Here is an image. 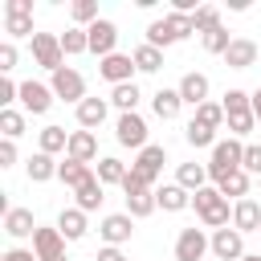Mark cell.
I'll use <instances>...</instances> for the list:
<instances>
[{
  "mask_svg": "<svg viewBox=\"0 0 261 261\" xmlns=\"http://www.w3.org/2000/svg\"><path fill=\"white\" fill-rule=\"evenodd\" d=\"M151 110H155V118H163V122H171V118H179V110H184V98H179V90H155L151 94Z\"/></svg>",
  "mask_w": 261,
  "mask_h": 261,
  "instance_id": "cell-19",
  "label": "cell"
},
{
  "mask_svg": "<svg viewBox=\"0 0 261 261\" xmlns=\"http://www.w3.org/2000/svg\"><path fill=\"white\" fill-rule=\"evenodd\" d=\"M253 118H257V122H261V86H257V90H253Z\"/></svg>",
  "mask_w": 261,
  "mask_h": 261,
  "instance_id": "cell-50",
  "label": "cell"
},
{
  "mask_svg": "<svg viewBox=\"0 0 261 261\" xmlns=\"http://www.w3.org/2000/svg\"><path fill=\"white\" fill-rule=\"evenodd\" d=\"M106 114H110V102H106V98H86V102L77 106V126H82V130H98V126L106 122Z\"/></svg>",
  "mask_w": 261,
  "mask_h": 261,
  "instance_id": "cell-20",
  "label": "cell"
},
{
  "mask_svg": "<svg viewBox=\"0 0 261 261\" xmlns=\"http://www.w3.org/2000/svg\"><path fill=\"white\" fill-rule=\"evenodd\" d=\"M212 257H220V261H241V257H245V232H237V228H216V232H212Z\"/></svg>",
  "mask_w": 261,
  "mask_h": 261,
  "instance_id": "cell-13",
  "label": "cell"
},
{
  "mask_svg": "<svg viewBox=\"0 0 261 261\" xmlns=\"http://www.w3.org/2000/svg\"><path fill=\"white\" fill-rule=\"evenodd\" d=\"M224 65H228V69H249V65H257V41L232 37V45L224 49Z\"/></svg>",
  "mask_w": 261,
  "mask_h": 261,
  "instance_id": "cell-16",
  "label": "cell"
},
{
  "mask_svg": "<svg viewBox=\"0 0 261 261\" xmlns=\"http://www.w3.org/2000/svg\"><path fill=\"white\" fill-rule=\"evenodd\" d=\"M0 261H37V253H33V249H8Z\"/></svg>",
  "mask_w": 261,
  "mask_h": 261,
  "instance_id": "cell-48",
  "label": "cell"
},
{
  "mask_svg": "<svg viewBox=\"0 0 261 261\" xmlns=\"http://www.w3.org/2000/svg\"><path fill=\"white\" fill-rule=\"evenodd\" d=\"M232 228L237 232H257L261 228V204L253 196H245V200L232 204Z\"/></svg>",
  "mask_w": 261,
  "mask_h": 261,
  "instance_id": "cell-17",
  "label": "cell"
},
{
  "mask_svg": "<svg viewBox=\"0 0 261 261\" xmlns=\"http://www.w3.org/2000/svg\"><path fill=\"white\" fill-rule=\"evenodd\" d=\"M139 98H143V94H139V86H135V82H126V86H114V90H110V102L118 106V114H135Z\"/></svg>",
  "mask_w": 261,
  "mask_h": 261,
  "instance_id": "cell-33",
  "label": "cell"
},
{
  "mask_svg": "<svg viewBox=\"0 0 261 261\" xmlns=\"http://www.w3.org/2000/svg\"><path fill=\"white\" fill-rule=\"evenodd\" d=\"M69 16H73L77 29H90L94 20H102V16H98V0H73V4H69Z\"/></svg>",
  "mask_w": 261,
  "mask_h": 261,
  "instance_id": "cell-35",
  "label": "cell"
},
{
  "mask_svg": "<svg viewBox=\"0 0 261 261\" xmlns=\"http://www.w3.org/2000/svg\"><path fill=\"white\" fill-rule=\"evenodd\" d=\"M102 200H106V188L98 184V175H94V179H86V184L73 192V208H82L86 216H90V212H98V208H102Z\"/></svg>",
  "mask_w": 261,
  "mask_h": 261,
  "instance_id": "cell-24",
  "label": "cell"
},
{
  "mask_svg": "<svg viewBox=\"0 0 261 261\" xmlns=\"http://www.w3.org/2000/svg\"><path fill=\"white\" fill-rule=\"evenodd\" d=\"M57 167H61V163H53V155H45V151H37V155L24 159L29 184H49V179H57Z\"/></svg>",
  "mask_w": 261,
  "mask_h": 261,
  "instance_id": "cell-22",
  "label": "cell"
},
{
  "mask_svg": "<svg viewBox=\"0 0 261 261\" xmlns=\"http://www.w3.org/2000/svg\"><path fill=\"white\" fill-rule=\"evenodd\" d=\"M69 147V130L65 126H45L41 135H37V151H45V155H57V151H65Z\"/></svg>",
  "mask_w": 261,
  "mask_h": 261,
  "instance_id": "cell-30",
  "label": "cell"
},
{
  "mask_svg": "<svg viewBox=\"0 0 261 261\" xmlns=\"http://www.w3.org/2000/svg\"><path fill=\"white\" fill-rule=\"evenodd\" d=\"M249 179H253L249 171H232V175H228L224 184H216V188H220L224 200H228V196H232V200H245V196H249Z\"/></svg>",
  "mask_w": 261,
  "mask_h": 261,
  "instance_id": "cell-38",
  "label": "cell"
},
{
  "mask_svg": "<svg viewBox=\"0 0 261 261\" xmlns=\"http://www.w3.org/2000/svg\"><path fill=\"white\" fill-rule=\"evenodd\" d=\"M65 159H73V163H94V159H98V139H94V130H69Z\"/></svg>",
  "mask_w": 261,
  "mask_h": 261,
  "instance_id": "cell-15",
  "label": "cell"
},
{
  "mask_svg": "<svg viewBox=\"0 0 261 261\" xmlns=\"http://www.w3.org/2000/svg\"><path fill=\"white\" fill-rule=\"evenodd\" d=\"M122 196H126V216H135V220H143V216H151L159 208L155 188H122Z\"/></svg>",
  "mask_w": 261,
  "mask_h": 261,
  "instance_id": "cell-18",
  "label": "cell"
},
{
  "mask_svg": "<svg viewBox=\"0 0 261 261\" xmlns=\"http://www.w3.org/2000/svg\"><path fill=\"white\" fill-rule=\"evenodd\" d=\"M98 237H102L110 249H122V245L135 237V216H126V212H110V216H102Z\"/></svg>",
  "mask_w": 261,
  "mask_h": 261,
  "instance_id": "cell-7",
  "label": "cell"
},
{
  "mask_svg": "<svg viewBox=\"0 0 261 261\" xmlns=\"http://www.w3.org/2000/svg\"><path fill=\"white\" fill-rule=\"evenodd\" d=\"M16 57H20V53H16V45H12V41H4V45H0V77H8V73L16 69Z\"/></svg>",
  "mask_w": 261,
  "mask_h": 261,
  "instance_id": "cell-45",
  "label": "cell"
},
{
  "mask_svg": "<svg viewBox=\"0 0 261 261\" xmlns=\"http://www.w3.org/2000/svg\"><path fill=\"white\" fill-rule=\"evenodd\" d=\"M126 171H130V167H126L122 159H114V155H102V159H98V171H94V175H98V184H102V188H110V184H118V188H122Z\"/></svg>",
  "mask_w": 261,
  "mask_h": 261,
  "instance_id": "cell-27",
  "label": "cell"
},
{
  "mask_svg": "<svg viewBox=\"0 0 261 261\" xmlns=\"http://www.w3.org/2000/svg\"><path fill=\"white\" fill-rule=\"evenodd\" d=\"M241 163H245V143L241 139H220L216 147H212V155H208V179L212 184H224L232 171H241Z\"/></svg>",
  "mask_w": 261,
  "mask_h": 261,
  "instance_id": "cell-2",
  "label": "cell"
},
{
  "mask_svg": "<svg viewBox=\"0 0 261 261\" xmlns=\"http://www.w3.org/2000/svg\"><path fill=\"white\" fill-rule=\"evenodd\" d=\"M98 73L110 82V86H126V82H135V57L130 53H110V57H102L98 61Z\"/></svg>",
  "mask_w": 261,
  "mask_h": 261,
  "instance_id": "cell-10",
  "label": "cell"
},
{
  "mask_svg": "<svg viewBox=\"0 0 261 261\" xmlns=\"http://www.w3.org/2000/svg\"><path fill=\"white\" fill-rule=\"evenodd\" d=\"M130 57H135V69H139V73H159V69H163V49H155V45H147V41H143Z\"/></svg>",
  "mask_w": 261,
  "mask_h": 261,
  "instance_id": "cell-29",
  "label": "cell"
},
{
  "mask_svg": "<svg viewBox=\"0 0 261 261\" xmlns=\"http://www.w3.org/2000/svg\"><path fill=\"white\" fill-rule=\"evenodd\" d=\"M57 179H61L65 188H73V192H77L86 179H94V167H90V163H73V159H65V163L57 167Z\"/></svg>",
  "mask_w": 261,
  "mask_h": 261,
  "instance_id": "cell-28",
  "label": "cell"
},
{
  "mask_svg": "<svg viewBox=\"0 0 261 261\" xmlns=\"http://www.w3.org/2000/svg\"><path fill=\"white\" fill-rule=\"evenodd\" d=\"M33 61L49 73H57L65 65V49H61V37L57 33H37L33 37Z\"/></svg>",
  "mask_w": 261,
  "mask_h": 261,
  "instance_id": "cell-5",
  "label": "cell"
},
{
  "mask_svg": "<svg viewBox=\"0 0 261 261\" xmlns=\"http://www.w3.org/2000/svg\"><path fill=\"white\" fill-rule=\"evenodd\" d=\"M4 33H8V41H20V37H37L33 33V16H24V12H4Z\"/></svg>",
  "mask_w": 261,
  "mask_h": 261,
  "instance_id": "cell-31",
  "label": "cell"
},
{
  "mask_svg": "<svg viewBox=\"0 0 261 261\" xmlns=\"http://www.w3.org/2000/svg\"><path fill=\"white\" fill-rule=\"evenodd\" d=\"M94 261H130V257H126L122 249H110V245H106V249H98V257H94Z\"/></svg>",
  "mask_w": 261,
  "mask_h": 261,
  "instance_id": "cell-49",
  "label": "cell"
},
{
  "mask_svg": "<svg viewBox=\"0 0 261 261\" xmlns=\"http://www.w3.org/2000/svg\"><path fill=\"white\" fill-rule=\"evenodd\" d=\"M184 139H188V147H216L220 139H216V130H208V126H200L196 118L184 126Z\"/></svg>",
  "mask_w": 261,
  "mask_h": 261,
  "instance_id": "cell-40",
  "label": "cell"
},
{
  "mask_svg": "<svg viewBox=\"0 0 261 261\" xmlns=\"http://www.w3.org/2000/svg\"><path fill=\"white\" fill-rule=\"evenodd\" d=\"M114 139L122 143V147H135V151H143L147 147V118L135 110V114H118V122H114Z\"/></svg>",
  "mask_w": 261,
  "mask_h": 261,
  "instance_id": "cell-9",
  "label": "cell"
},
{
  "mask_svg": "<svg viewBox=\"0 0 261 261\" xmlns=\"http://www.w3.org/2000/svg\"><path fill=\"white\" fill-rule=\"evenodd\" d=\"M257 192H261V179H257Z\"/></svg>",
  "mask_w": 261,
  "mask_h": 261,
  "instance_id": "cell-53",
  "label": "cell"
},
{
  "mask_svg": "<svg viewBox=\"0 0 261 261\" xmlns=\"http://www.w3.org/2000/svg\"><path fill=\"white\" fill-rule=\"evenodd\" d=\"M241 261H261V253H245V257H241Z\"/></svg>",
  "mask_w": 261,
  "mask_h": 261,
  "instance_id": "cell-51",
  "label": "cell"
},
{
  "mask_svg": "<svg viewBox=\"0 0 261 261\" xmlns=\"http://www.w3.org/2000/svg\"><path fill=\"white\" fill-rule=\"evenodd\" d=\"M61 49H65V57H77V53H90V33L86 29H65L61 33Z\"/></svg>",
  "mask_w": 261,
  "mask_h": 261,
  "instance_id": "cell-34",
  "label": "cell"
},
{
  "mask_svg": "<svg viewBox=\"0 0 261 261\" xmlns=\"http://www.w3.org/2000/svg\"><path fill=\"white\" fill-rule=\"evenodd\" d=\"M192 208H196V216H200V224L204 228H228V220H232V212H228V200L220 196V188L216 184H208V188H200L196 196H192Z\"/></svg>",
  "mask_w": 261,
  "mask_h": 261,
  "instance_id": "cell-1",
  "label": "cell"
},
{
  "mask_svg": "<svg viewBox=\"0 0 261 261\" xmlns=\"http://www.w3.org/2000/svg\"><path fill=\"white\" fill-rule=\"evenodd\" d=\"M33 253H37V261H57V257H65V237H61V228H57V224H37V232H33Z\"/></svg>",
  "mask_w": 261,
  "mask_h": 261,
  "instance_id": "cell-8",
  "label": "cell"
},
{
  "mask_svg": "<svg viewBox=\"0 0 261 261\" xmlns=\"http://www.w3.org/2000/svg\"><path fill=\"white\" fill-rule=\"evenodd\" d=\"M212 253V237L204 228H179L175 237V261H204Z\"/></svg>",
  "mask_w": 261,
  "mask_h": 261,
  "instance_id": "cell-6",
  "label": "cell"
},
{
  "mask_svg": "<svg viewBox=\"0 0 261 261\" xmlns=\"http://www.w3.org/2000/svg\"><path fill=\"white\" fill-rule=\"evenodd\" d=\"M4 12H24V16H33V0H4Z\"/></svg>",
  "mask_w": 261,
  "mask_h": 261,
  "instance_id": "cell-47",
  "label": "cell"
},
{
  "mask_svg": "<svg viewBox=\"0 0 261 261\" xmlns=\"http://www.w3.org/2000/svg\"><path fill=\"white\" fill-rule=\"evenodd\" d=\"M57 228H61V237H65V241H82L90 224H86V212H82V208H61Z\"/></svg>",
  "mask_w": 261,
  "mask_h": 261,
  "instance_id": "cell-26",
  "label": "cell"
},
{
  "mask_svg": "<svg viewBox=\"0 0 261 261\" xmlns=\"http://www.w3.org/2000/svg\"><path fill=\"white\" fill-rule=\"evenodd\" d=\"M179 98H184V106H204L208 102V90H212V82H208V73H200V69H192V73H184L179 77Z\"/></svg>",
  "mask_w": 261,
  "mask_h": 261,
  "instance_id": "cell-14",
  "label": "cell"
},
{
  "mask_svg": "<svg viewBox=\"0 0 261 261\" xmlns=\"http://www.w3.org/2000/svg\"><path fill=\"white\" fill-rule=\"evenodd\" d=\"M196 122L208 126V130H220V126H224V106H220V102H204V106H196Z\"/></svg>",
  "mask_w": 261,
  "mask_h": 261,
  "instance_id": "cell-39",
  "label": "cell"
},
{
  "mask_svg": "<svg viewBox=\"0 0 261 261\" xmlns=\"http://www.w3.org/2000/svg\"><path fill=\"white\" fill-rule=\"evenodd\" d=\"M0 135L16 143V139L24 135V110H16V106H12V110H0Z\"/></svg>",
  "mask_w": 261,
  "mask_h": 261,
  "instance_id": "cell-37",
  "label": "cell"
},
{
  "mask_svg": "<svg viewBox=\"0 0 261 261\" xmlns=\"http://www.w3.org/2000/svg\"><path fill=\"white\" fill-rule=\"evenodd\" d=\"M4 232H8L12 241H24V237H33V232H37V220H33V212H29V208H8V212H4Z\"/></svg>",
  "mask_w": 261,
  "mask_h": 261,
  "instance_id": "cell-21",
  "label": "cell"
},
{
  "mask_svg": "<svg viewBox=\"0 0 261 261\" xmlns=\"http://www.w3.org/2000/svg\"><path fill=\"white\" fill-rule=\"evenodd\" d=\"M49 86H53V98H61V102H73V106L86 102V77H82L73 65H61V69L49 77Z\"/></svg>",
  "mask_w": 261,
  "mask_h": 261,
  "instance_id": "cell-4",
  "label": "cell"
},
{
  "mask_svg": "<svg viewBox=\"0 0 261 261\" xmlns=\"http://www.w3.org/2000/svg\"><path fill=\"white\" fill-rule=\"evenodd\" d=\"M163 163H167V151L159 147V143H147L139 155H135V163H130V175L139 179V184H147V188H155V179H159V171H163Z\"/></svg>",
  "mask_w": 261,
  "mask_h": 261,
  "instance_id": "cell-3",
  "label": "cell"
},
{
  "mask_svg": "<svg viewBox=\"0 0 261 261\" xmlns=\"http://www.w3.org/2000/svg\"><path fill=\"white\" fill-rule=\"evenodd\" d=\"M200 45H204L208 53H216V57H224V49L232 45V37H228V29L220 24V29H212V33H204V37H200Z\"/></svg>",
  "mask_w": 261,
  "mask_h": 261,
  "instance_id": "cell-41",
  "label": "cell"
},
{
  "mask_svg": "<svg viewBox=\"0 0 261 261\" xmlns=\"http://www.w3.org/2000/svg\"><path fill=\"white\" fill-rule=\"evenodd\" d=\"M57 98H53V86H45V82H20V106H24V114H45L49 106H53Z\"/></svg>",
  "mask_w": 261,
  "mask_h": 261,
  "instance_id": "cell-12",
  "label": "cell"
},
{
  "mask_svg": "<svg viewBox=\"0 0 261 261\" xmlns=\"http://www.w3.org/2000/svg\"><path fill=\"white\" fill-rule=\"evenodd\" d=\"M57 261H69V257H57Z\"/></svg>",
  "mask_w": 261,
  "mask_h": 261,
  "instance_id": "cell-52",
  "label": "cell"
},
{
  "mask_svg": "<svg viewBox=\"0 0 261 261\" xmlns=\"http://www.w3.org/2000/svg\"><path fill=\"white\" fill-rule=\"evenodd\" d=\"M12 163H16V143L0 139V167H12Z\"/></svg>",
  "mask_w": 261,
  "mask_h": 261,
  "instance_id": "cell-46",
  "label": "cell"
},
{
  "mask_svg": "<svg viewBox=\"0 0 261 261\" xmlns=\"http://www.w3.org/2000/svg\"><path fill=\"white\" fill-rule=\"evenodd\" d=\"M241 171H249V175L261 179V147H257V143H245V163H241Z\"/></svg>",
  "mask_w": 261,
  "mask_h": 261,
  "instance_id": "cell-44",
  "label": "cell"
},
{
  "mask_svg": "<svg viewBox=\"0 0 261 261\" xmlns=\"http://www.w3.org/2000/svg\"><path fill=\"white\" fill-rule=\"evenodd\" d=\"M12 102H20V82L0 77V110H12Z\"/></svg>",
  "mask_w": 261,
  "mask_h": 261,
  "instance_id": "cell-43",
  "label": "cell"
},
{
  "mask_svg": "<svg viewBox=\"0 0 261 261\" xmlns=\"http://www.w3.org/2000/svg\"><path fill=\"white\" fill-rule=\"evenodd\" d=\"M175 184L196 196L200 188H208V163H179L175 167Z\"/></svg>",
  "mask_w": 261,
  "mask_h": 261,
  "instance_id": "cell-23",
  "label": "cell"
},
{
  "mask_svg": "<svg viewBox=\"0 0 261 261\" xmlns=\"http://www.w3.org/2000/svg\"><path fill=\"white\" fill-rule=\"evenodd\" d=\"M86 33H90V53H98V61L110 57V53H118V49H114V45H118V24H114V20L102 16V20H94Z\"/></svg>",
  "mask_w": 261,
  "mask_h": 261,
  "instance_id": "cell-11",
  "label": "cell"
},
{
  "mask_svg": "<svg viewBox=\"0 0 261 261\" xmlns=\"http://www.w3.org/2000/svg\"><path fill=\"white\" fill-rule=\"evenodd\" d=\"M224 126H228V135H232V139H245V135H253L257 118H253V110H245V114H228V118H224Z\"/></svg>",
  "mask_w": 261,
  "mask_h": 261,
  "instance_id": "cell-42",
  "label": "cell"
},
{
  "mask_svg": "<svg viewBox=\"0 0 261 261\" xmlns=\"http://www.w3.org/2000/svg\"><path fill=\"white\" fill-rule=\"evenodd\" d=\"M155 204L163 212H184V208H192V192H184L179 184H163V188H155Z\"/></svg>",
  "mask_w": 261,
  "mask_h": 261,
  "instance_id": "cell-25",
  "label": "cell"
},
{
  "mask_svg": "<svg viewBox=\"0 0 261 261\" xmlns=\"http://www.w3.org/2000/svg\"><path fill=\"white\" fill-rule=\"evenodd\" d=\"M175 41H179V37H175V29H171V20H167V16L147 24V45H155V49H167V45H175Z\"/></svg>",
  "mask_w": 261,
  "mask_h": 261,
  "instance_id": "cell-32",
  "label": "cell"
},
{
  "mask_svg": "<svg viewBox=\"0 0 261 261\" xmlns=\"http://www.w3.org/2000/svg\"><path fill=\"white\" fill-rule=\"evenodd\" d=\"M192 24H196L200 37L212 33V29H220V8H216V4H200V8L192 12Z\"/></svg>",
  "mask_w": 261,
  "mask_h": 261,
  "instance_id": "cell-36",
  "label": "cell"
},
{
  "mask_svg": "<svg viewBox=\"0 0 261 261\" xmlns=\"http://www.w3.org/2000/svg\"><path fill=\"white\" fill-rule=\"evenodd\" d=\"M257 232H261V228H257Z\"/></svg>",
  "mask_w": 261,
  "mask_h": 261,
  "instance_id": "cell-54",
  "label": "cell"
}]
</instances>
